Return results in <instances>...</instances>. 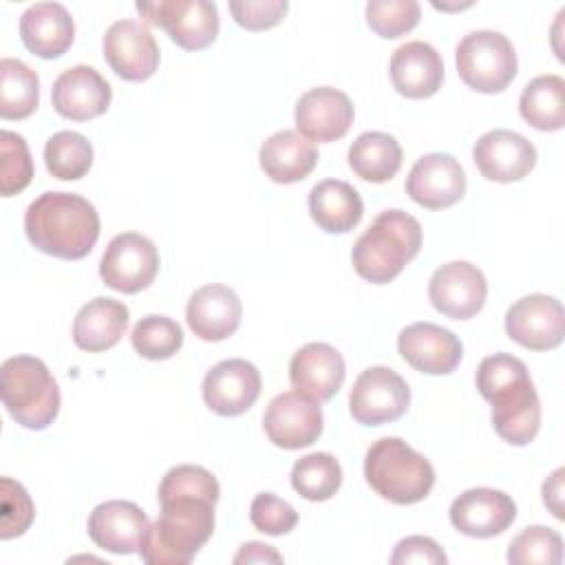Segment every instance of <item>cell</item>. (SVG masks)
<instances>
[{
  "label": "cell",
  "instance_id": "36",
  "mask_svg": "<svg viewBox=\"0 0 565 565\" xmlns=\"http://www.w3.org/2000/svg\"><path fill=\"white\" fill-rule=\"evenodd\" d=\"M508 563L512 565H561L563 539L556 530L545 525H530L521 530L510 547Z\"/></svg>",
  "mask_w": 565,
  "mask_h": 565
},
{
  "label": "cell",
  "instance_id": "7",
  "mask_svg": "<svg viewBox=\"0 0 565 565\" xmlns=\"http://www.w3.org/2000/svg\"><path fill=\"white\" fill-rule=\"evenodd\" d=\"M455 64L466 86L488 95L505 90L519 68L512 42L490 29L463 35L455 49Z\"/></svg>",
  "mask_w": 565,
  "mask_h": 565
},
{
  "label": "cell",
  "instance_id": "24",
  "mask_svg": "<svg viewBox=\"0 0 565 565\" xmlns=\"http://www.w3.org/2000/svg\"><path fill=\"white\" fill-rule=\"evenodd\" d=\"M344 375L347 369L340 351L327 342L300 347L289 362L291 386L316 402L331 399L340 391Z\"/></svg>",
  "mask_w": 565,
  "mask_h": 565
},
{
  "label": "cell",
  "instance_id": "28",
  "mask_svg": "<svg viewBox=\"0 0 565 565\" xmlns=\"http://www.w3.org/2000/svg\"><path fill=\"white\" fill-rule=\"evenodd\" d=\"M258 159L271 181L296 183L311 174L318 163V150L298 130H278L263 141Z\"/></svg>",
  "mask_w": 565,
  "mask_h": 565
},
{
  "label": "cell",
  "instance_id": "40",
  "mask_svg": "<svg viewBox=\"0 0 565 565\" xmlns=\"http://www.w3.org/2000/svg\"><path fill=\"white\" fill-rule=\"evenodd\" d=\"M249 521L258 532L280 536L296 527L298 512L274 492H260L249 505Z\"/></svg>",
  "mask_w": 565,
  "mask_h": 565
},
{
  "label": "cell",
  "instance_id": "19",
  "mask_svg": "<svg viewBox=\"0 0 565 565\" xmlns=\"http://www.w3.org/2000/svg\"><path fill=\"white\" fill-rule=\"evenodd\" d=\"M353 117L355 110L349 95L333 86L309 88L300 95L294 110L298 132L318 143L342 139L349 132Z\"/></svg>",
  "mask_w": 565,
  "mask_h": 565
},
{
  "label": "cell",
  "instance_id": "30",
  "mask_svg": "<svg viewBox=\"0 0 565 565\" xmlns=\"http://www.w3.org/2000/svg\"><path fill=\"white\" fill-rule=\"evenodd\" d=\"M349 166L360 179L384 183L402 168V146L388 132H362L349 148Z\"/></svg>",
  "mask_w": 565,
  "mask_h": 565
},
{
  "label": "cell",
  "instance_id": "17",
  "mask_svg": "<svg viewBox=\"0 0 565 565\" xmlns=\"http://www.w3.org/2000/svg\"><path fill=\"white\" fill-rule=\"evenodd\" d=\"M448 516L457 532L470 539H490L514 523L516 503L501 490L470 488L450 503Z\"/></svg>",
  "mask_w": 565,
  "mask_h": 565
},
{
  "label": "cell",
  "instance_id": "43",
  "mask_svg": "<svg viewBox=\"0 0 565 565\" xmlns=\"http://www.w3.org/2000/svg\"><path fill=\"white\" fill-rule=\"evenodd\" d=\"M393 565H408V563H426V565H446L448 556L444 550L428 536H406L395 545L391 556Z\"/></svg>",
  "mask_w": 565,
  "mask_h": 565
},
{
  "label": "cell",
  "instance_id": "11",
  "mask_svg": "<svg viewBox=\"0 0 565 565\" xmlns=\"http://www.w3.org/2000/svg\"><path fill=\"white\" fill-rule=\"evenodd\" d=\"M505 333L530 351L556 349L565 335V309L547 294L523 296L505 311Z\"/></svg>",
  "mask_w": 565,
  "mask_h": 565
},
{
  "label": "cell",
  "instance_id": "35",
  "mask_svg": "<svg viewBox=\"0 0 565 565\" xmlns=\"http://www.w3.org/2000/svg\"><path fill=\"white\" fill-rule=\"evenodd\" d=\"M130 342L146 360H168L183 347V329L168 316H146L132 327Z\"/></svg>",
  "mask_w": 565,
  "mask_h": 565
},
{
  "label": "cell",
  "instance_id": "2",
  "mask_svg": "<svg viewBox=\"0 0 565 565\" xmlns=\"http://www.w3.org/2000/svg\"><path fill=\"white\" fill-rule=\"evenodd\" d=\"M24 232L33 247L62 258L79 260L99 238L95 205L73 192H42L24 212Z\"/></svg>",
  "mask_w": 565,
  "mask_h": 565
},
{
  "label": "cell",
  "instance_id": "3",
  "mask_svg": "<svg viewBox=\"0 0 565 565\" xmlns=\"http://www.w3.org/2000/svg\"><path fill=\"white\" fill-rule=\"evenodd\" d=\"M161 512L139 550L148 565H188L212 539L216 501L203 494H157Z\"/></svg>",
  "mask_w": 565,
  "mask_h": 565
},
{
  "label": "cell",
  "instance_id": "8",
  "mask_svg": "<svg viewBox=\"0 0 565 565\" xmlns=\"http://www.w3.org/2000/svg\"><path fill=\"white\" fill-rule=\"evenodd\" d=\"M148 24L168 31L170 40L185 51L207 49L218 35V9L207 0H154L137 2Z\"/></svg>",
  "mask_w": 565,
  "mask_h": 565
},
{
  "label": "cell",
  "instance_id": "13",
  "mask_svg": "<svg viewBox=\"0 0 565 565\" xmlns=\"http://www.w3.org/2000/svg\"><path fill=\"white\" fill-rule=\"evenodd\" d=\"M263 428L269 441L285 450H298L311 446L322 433L320 402L287 391L276 395L263 415Z\"/></svg>",
  "mask_w": 565,
  "mask_h": 565
},
{
  "label": "cell",
  "instance_id": "18",
  "mask_svg": "<svg viewBox=\"0 0 565 565\" xmlns=\"http://www.w3.org/2000/svg\"><path fill=\"white\" fill-rule=\"evenodd\" d=\"M150 519L132 501H104L88 516V536L93 543L113 554H139L148 534Z\"/></svg>",
  "mask_w": 565,
  "mask_h": 565
},
{
  "label": "cell",
  "instance_id": "6",
  "mask_svg": "<svg viewBox=\"0 0 565 565\" xmlns=\"http://www.w3.org/2000/svg\"><path fill=\"white\" fill-rule=\"evenodd\" d=\"M2 404L29 430H42L60 413V388L49 366L33 355H13L0 371Z\"/></svg>",
  "mask_w": 565,
  "mask_h": 565
},
{
  "label": "cell",
  "instance_id": "20",
  "mask_svg": "<svg viewBox=\"0 0 565 565\" xmlns=\"http://www.w3.org/2000/svg\"><path fill=\"white\" fill-rule=\"evenodd\" d=\"M406 194L426 210L450 207L466 194V172L452 154H424L406 177Z\"/></svg>",
  "mask_w": 565,
  "mask_h": 565
},
{
  "label": "cell",
  "instance_id": "15",
  "mask_svg": "<svg viewBox=\"0 0 565 565\" xmlns=\"http://www.w3.org/2000/svg\"><path fill=\"white\" fill-rule=\"evenodd\" d=\"M472 161L488 181L512 183L521 181L534 170L536 148L521 132L494 128L475 141Z\"/></svg>",
  "mask_w": 565,
  "mask_h": 565
},
{
  "label": "cell",
  "instance_id": "22",
  "mask_svg": "<svg viewBox=\"0 0 565 565\" xmlns=\"http://www.w3.org/2000/svg\"><path fill=\"white\" fill-rule=\"evenodd\" d=\"M113 99L110 84L99 71L77 64L57 75L51 88V102L57 115L73 121H88L108 110Z\"/></svg>",
  "mask_w": 565,
  "mask_h": 565
},
{
  "label": "cell",
  "instance_id": "1",
  "mask_svg": "<svg viewBox=\"0 0 565 565\" xmlns=\"http://www.w3.org/2000/svg\"><path fill=\"white\" fill-rule=\"evenodd\" d=\"M477 388L492 406L497 435L512 446H527L541 428V402L523 360L494 353L477 369Z\"/></svg>",
  "mask_w": 565,
  "mask_h": 565
},
{
  "label": "cell",
  "instance_id": "21",
  "mask_svg": "<svg viewBox=\"0 0 565 565\" xmlns=\"http://www.w3.org/2000/svg\"><path fill=\"white\" fill-rule=\"evenodd\" d=\"M397 351L404 362L426 375L452 373L463 355L461 340L435 322H413L402 329L397 335Z\"/></svg>",
  "mask_w": 565,
  "mask_h": 565
},
{
  "label": "cell",
  "instance_id": "27",
  "mask_svg": "<svg viewBox=\"0 0 565 565\" xmlns=\"http://www.w3.org/2000/svg\"><path fill=\"white\" fill-rule=\"evenodd\" d=\"M128 327V307L121 300L97 296L73 320V342L88 353L113 349Z\"/></svg>",
  "mask_w": 565,
  "mask_h": 565
},
{
  "label": "cell",
  "instance_id": "5",
  "mask_svg": "<svg viewBox=\"0 0 565 565\" xmlns=\"http://www.w3.org/2000/svg\"><path fill=\"white\" fill-rule=\"evenodd\" d=\"M366 483L386 501L411 505L435 486L433 463L399 437L377 439L364 457Z\"/></svg>",
  "mask_w": 565,
  "mask_h": 565
},
{
  "label": "cell",
  "instance_id": "9",
  "mask_svg": "<svg viewBox=\"0 0 565 565\" xmlns=\"http://www.w3.org/2000/svg\"><path fill=\"white\" fill-rule=\"evenodd\" d=\"M411 404V388L388 366H371L358 375L349 393V411L358 424L382 426L399 419Z\"/></svg>",
  "mask_w": 565,
  "mask_h": 565
},
{
  "label": "cell",
  "instance_id": "39",
  "mask_svg": "<svg viewBox=\"0 0 565 565\" xmlns=\"http://www.w3.org/2000/svg\"><path fill=\"white\" fill-rule=\"evenodd\" d=\"M35 516V505L22 483L11 477L0 479V539L9 541L24 534Z\"/></svg>",
  "mask_w": 565,
  "mask_h": 565
},
{
  "label": "cell",
  "instance_id": "29",
  "mask_svg": "<svg viewBox=\"0 0 565 565\" xmlns=\"http://www.w3.org/2000/svg\"><path fill=\"white\" fill-rule=\"evenodd\" d=\"M309 214L320 230L329 234H347L360 223L364 203L351 183L324 179L309 192Z\"/></svg>",
  "mask_w": 565,
  "mask_h": 565
},
{
  "label": "cell",
  "instance_id": "10",
  "mask_svg": "<svg viewBox=\"0 0 565 565\" xmlns=\"http://www.w3.org/2000/svg\"><path fill=\"white\" fill-rule=\"evenodd\" d=\"M159 252L150 238L137 232L117 234L102 254L99 276L106 287L121 294H137L154 280Z\"/></svg>",
  "mask_w": 565,
  "mask_h": 565
},
{
  "label": "cell",
  "instance_id": "38",
  "mask_svg": "<svg viewBox=\"0 0 565 565\" xmlns=\"http://www.w3.org/2000/svg\"><path fill=\"white\" fill-rule=\"evenodd\" d=\"M417 22L419 4L415 0H371L366 4V24L380 38H399L413 31Z\"/></svg>",
  "mask_w": 565,
  "mask_h": 565
},
{
  "label": "cell",
  "instance_id": "33",
  "mask_svg": "<svg viewBox=\"0 0 565 565\" xmlns=\"http://www.w3.org/2000/svg\"><path fill=\"white\" fill-rule=\"evenodd\" d=\"M342 486V468L331 452H311L291 468V488L307 501H327Z\"/></svg>",
  "mask_w": 565,
  "mask_h": 565
},
{
  "label": "cell",
  "instance_id": "31",
  "mask_svg": "<svg viewBox=\"0 0 565 565\" xmlns=\"http://www.w3.org/2000/svg\"><path fill=\"white\" fill-rule=\"evenodd\" d=\"M519 113L536 130H561L565 126V79L561 75L530 79L519 97Z\"/></svg>",
  "mask_w": 565,
  "mask_h": 565
},
{
  "label": "cell",
  "instance_id": "16",
  "mask_svg": "<svg viewBox=\"0 0 565 565\" xmlns=\"http://www.w3.org/2000/svg\"><path fill=\"white\" fill-rule=\"evenodd\" d=\"M260 395L258 369L243 360L232 358L214 364L203 377V402L221 417L243 415Z\"/></svg>",
  "mask_w": 565,
  "mask_h": 565
},
{
  "label": "cell",
  "instance_id": "26",
  "mask_svg": "<svg viewBox=\"0 0 565 565\" xmlns=\"http://www.w3.org/2000/svg\"><path fill=\"white\" fill-rule=\"evenodd\" d=\"M20 38L26 51L42 60L64 55L75 38L68 9L60 2H35L20 18Z\"/></svg>",
  "mask_w": 565,
  "mask_h": 565
},
{
  "label": "cell",
  "instance_id": "23",
  "mask_svg": "<svg viewBox=\"0 0 565 565\" xmlns=\"http://www.w3.org/2000/svg\"><path fill=\"white\" fill-rule=\"evenodd\" d=\"M243 316L241 298L221 282L199 287L185 307V320L194 335L205 342H221L236 333Z\"/></svg>",
  "mask_w": 565,
  "mask_h": 565
},
{
  "label": "cell",
  "instance_id": "32",
  "mask_svg": "<svg viewBox=\"0 0 565 565\" xmlns=\"http://www.w3.org/2000/svg\"><path fill=\"white\" fill-rule=\"evenodd\" d=\"M40 102V79L24 62L4 57L0 62V117L26 119Z\"/></svg>",
  "mask_w": 565,
  "mask_h": 565
},
{
  "label": "cell",
  "instance_id": "45",
  "mask_svg": "<svg viewBox=\"0 0 565 565\" xmlns=\"http://www.w3.org/2000/svg\"><path fill=\"white\" fill-rule=\"evenodd\" d=\"M563 475H565V468H556L543 481V503L550 508V512L556 519H563Z\"/></svg>",
  "mask_w": 565,
  "mask_h": 565
},
{
  "label": "cell",
  "instance_id": "42",
  "mask_svg": "<svg viewBox=\"0 0 565 565\" xmlns=\"http://www.w3.org/2000/svg\"><path fill=\"white\" fill-rule=\"evenodd\" d=\"M289 9L287 0H234L230 11L238 26L247 31H265L282 22Z\"/></svg>",
  "mask_w": 565,
  "mask_h": 565
},
{
  "label": "cell",
  "instance_id": "4",
  "mask_svg": "<svg viewBox=\"0 0 565 565\" xmlns=\"http://www.w3.org/2000/svg\"><path fill=\"white\" fill-rule=\"evenodd\" d=\"M422 247V225L404 210L380 212L355 241L351 263L360 278L384 285L402 274Z\"/></svg>",
  "mask_w": 565,
  "mask_h": 565
},
{
  "label": "cell",
  "instance_id": "34",
  "mask_svg": "<svg viewBox=\"0 0 565 565\" xmlns=\"http://www.w3.org/2000/svg\"><path fill=\"white\" fill-rule=\"evenodd\" d=\"M44 163L55 179L77 181L86 177L93 166V146L75 130H60L51 135L44 146Z\"/></svg>",
  "mask_w": 565,
  "mask_h": 565
},
{
  "label": "cell",
  "instance_id": "25",
  "mask_svg": "<svg viewBox=\"0 0 565 565\" xmlns=\"http://www.w3.org/2000/svg\"><path fill=\"white\" fill-rule=\"evenodd\" d=\"M391 82L408 99L433 97L444 82L441 55L422 40L397 46L391 55Z\"/></svg>",
  "mask_w": 565,
  "mask_h": 565
},
{
  "label": "cell",
  "instance_id": "12",
  "mask_svg": "<svg viewBox=\"0 0 565 565\" xmlns=\"http://www.w3.org/2000/svg\"><path fill=\"white\" fill-rule=\"evenodd\" d=\"M488 296L483 271L468 260H450L437 267L428 282L430 305L446 318L468 320L481 311Z\"/></svg>",
  "mask_w": 565,
  "mask_h": 565
},
{
  "label": "cell",
  "instance_id": "41",
  "mask_svg": "<svg viewBox=\"0 0 565 565\" xmlns=\"http://www.w3.org/2000/svg\"><path fill=\"white\" fill-rule=\"evenodd\" d=\"M203 494L210 497L214 501H218L221 488L216 477L203 468V466H194V463H181L170 468L161 483H159V494Z\"/></svg>",
  "mask_w": 565,
  "mask_h": 565
},
{
  "label": "cell",
  "instance_id": "14",
  "mask_svg": "<svg viewBox=\"0 0 565 565\" xmlns=\"http://www.w3.org/2000/svg\"><path fill=\"white\" fill-rule=\"evenodd\" d=\"M104 60L126 82H146L159 66V46L137 20H117L104 35Z\"/></svg>",
  "mask_w": 565,
  "mask_h": 565
},
{
  "label": "cell",
  "instance_id": "44",
  "mask_svg": "<svg viewBox=\"0 0 565 565\" xmlns=\"http://www.w3.org/2000/svg\"><path fill=\"white\" fill-rule=\"evenodd\" d=\"M234 563H282V556L271 547L265 545L260 541H249L245 545H241L238 554L234 556Z\"/></svg>",
  "mask_w": 565,
  "mask_h": 565
},
{
  "label": "cell",
  "instance_id": "37",
  "mask_svg": "<svg viewBox=\"0 0 565 565\" xmlns=\"http://www.w3.org/2000/svg\"><path fill=\"white\" fill-rule=\"evenodd\" d=\"M33 179V161L24 137L11 130L0 132V192L13 196Z\"/></svg>",
  "mask_w": 565,
  "mask_h": 565
}]
</instances>
